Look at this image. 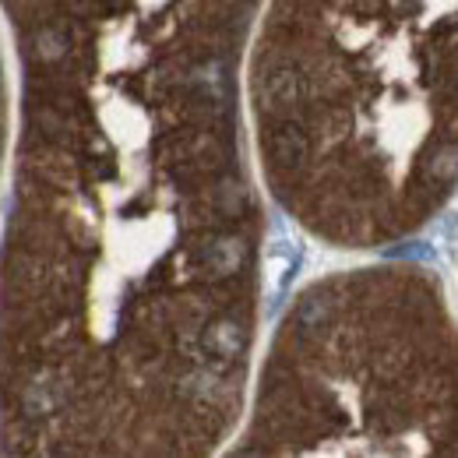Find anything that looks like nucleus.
Wrapping results in <instances>:
<instances>
[{
  "mask_svg": "<svg viewBox=\"0 0 458 458\" xmlns=\"http://www.w3.org/2000/svg\"><path fill=\"white\" fill-rule=\"evenodd\" d=\"M219 57L106 92L67 120L43 110L64 159L54 343L64 363L29 388L36 416L78 441L187 452L223 434L250 349L254 205L229 131Z\"/></svg>",
  "mask_w": 458,
  "mask_h": 458,
  "instance_id": "nucleus-1",
  "label": "nucleus"
},
{
  "mask_svg": "<svg viewBox=\"0 0 458 458\" xmlns=\"http://www.w3.org/2000/svg\"><path fill=\"white\" fill-rule=\"evenodd\" d=\"M250 99L289 212L335 247H395L458 191V0H276Z\"/></svg>",
  "mask_w": 458,
  "mask_h": 458,
  "instance_id": "nucleus-2",
  "label": "nucleus"
},
{
  "mask_svg": "<svg viewBox=\"0 0 458 458\" xmlns=\"http://www.w3.org/2000/svg\"><path fill=\"white\" fill-rule=\"evenodd\" d=\"M247 452L458 458V318L412 261L310 286L268 360Z\"/></svg>",
  "mask_w": 458,
  "mask_h": 458,
  "instance_id": "nucleus-3",
  "label": "nucleus"
},
{
  "mask_svg": "<svg viewBox=\"0 0 458 458\" xmlns=\"http://www.w3.org/2000/svg\"><path fill=\"white\" fill-rule=\"evenodd\" d=\"M74 7H131L138 14H145V21H166V25H187L191 21H201L208 25L216 36L233 29L240 21V14L250 7V0H67Z\"/></svg>",
  "mask_w": 458,
  "mask_h": 458,
  "instance_id": "nucleus-4",
  "label": "nucleus"
}]
</instances>
